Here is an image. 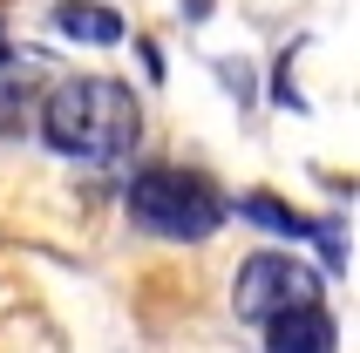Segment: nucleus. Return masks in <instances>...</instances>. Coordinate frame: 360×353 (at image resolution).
<instances>
[{
    "label": "nucleus",
    "instance_id": "7",
    "mask_svg": "<svg viewBox=\"0 0 360 353\" xmlns=\"http://www.w3.org/2000/svg\"><path fill=\"white\" fill-rule=\"evenodd\" d=\"M0 55H7V41H0Z\"/></svg>",
    "mask_w": 360,
    "mask_h": 353
},
{
    "label": "nucleus",
    "instance_id": "6",
    "mask_svg": "<svg viewBox=\"0 0 360 353\" xmlns=\"http://www.w3.org/2000/svg\"><path fill=\"white\" fill-rule=\"evenodd\" d=\"M238 217H252V224H265V231H285V238H313V231H320L313 217H300L292 204H279L272 191H252V197H238Z\"/></svg>",
    "mask_w": 360,
    "mask_h": 353
},
{
    "label": "nucleus",
    "instance_id": "4",
    "mask_svg": "<svg viewBox=\"0 0 360 353\" xmlns=\"http://www.w3.org/2000/svg\"><path fill=\"white\" fill-rule=\"evenodd\" d=\"M265 326H272V333H265V353H333L340 347L326 306H292V313L265 319Z\"/></svg>",
    "mask_w": 360,
    "mask_h": 353
},
{
    "label": "nucleus",
    "instance_id": "2",
    "mask_svg": "<svg viewBox=\"0 0 360 353\" xmlns=\"http://www.w3.org/2000/svg\"><path fill=\"white\" fill-rule=\"evenodd\" d=\"M129 211L163 238H211L224 224V197L191 170H143L129 184Z\"/></svg>",
    "mask_w": 360,
    "mask_h": 353
},
{
    "label": "nucleus",
    "instance_id": "5",
    "mask_svg": "<svg viewBox=\"0 0 360 353\" xmlns=\"http://www.w3.org/2000/svg\"><path fill=\"white\" fill-rule=\"evenodd\" d=\"M55 27L68 41H89V48H116L122 41V14L102 7V0H61L55 7Z\"/></svg>",
    "mask_w": 360,
    "mask_h": 353
},
{
    "label": "nucleus",
    "instance_id": "1",
    "mask_svg": "<svg viewBox=\"0 0 360 353\" xmlns=\"http://www.w3.org/2000/svg\"><path fill=\"white\" fill-rule=\"evenodd\" d=\"M41 136L55 143L61 157H82V163H116L136 150L143 136V109L136 96L109 75H75L61 82L48 109H41Z\"/></svg>",
    "mask_w": 360,
    "mask_h": 353
},
{
    "label": "nucleus",
    "instance_id": "3",
    "mask_svg": "<svg viewBox=\"0 0 360 353\" xmlns=\"http://www.w3.org/2000/svg\"><path fill=\"white\" fill-rule=\"evenodd\" d=\"M231 306H238V319H279L292 306H320V272L300 265L292 252H252L238 265Z\"/></svg>",
    "mask_w": 360,
    "mask_h": 353
}]
</instances>
